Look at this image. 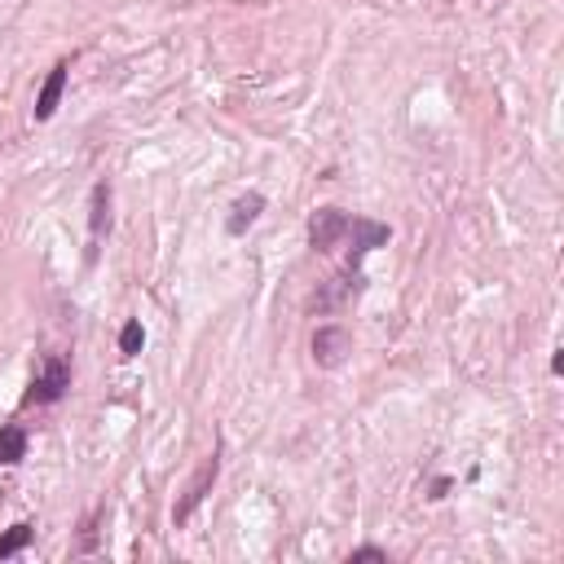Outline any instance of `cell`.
<instances>
[{
    "label": "cell",
    "mask_w": 564,
    "mask_h": 564,
    "mask_svg": "<svg viewBox=\"0 0 564 564\" xmlns=\"http://www.w3.org/2000/svg\"><path fill=\"white\" fill-rule=\"evenodd\" d=\"M261 212H265V194H243V199H235V207H230V216H225V235H235V239H243L252 225L261 220Z\"/></svg>",
    "instance_id": "9"
},
{
    "label": "cell",
    "mask_w": 564,
    "mask_h": 564,
    "mask_svg": "<svg viewBox=\"0 0 564 564\" xmlns=\"http://www.w3.org/2000/svg\"><path fill=\"white\" fill-rule=\"evenodd\" d=\"M23 459H27V428L5 423L0 428V468H14Z\"/></svg>",
    "instance_id": "10"
},
{
    "label": "cell",
    "mask_w": 564,
    "mask_h": 564,
    "mask_svg": "<svg viewBox=\"0 0 564 564\" xmlns=\"http://www.w3.org/2000/svg\"><path fill=\"white\" fill-rule=\"evenodd\" d=\"M349 353H353V335H349V326L326 322V326H317V331H313V362H317L322 371L345 367V358H349Z\"/></svg>",
    "instance_id": "3"
},
{
    "label": "cell",
    "mask_w": 564,
    "mask_h": 564,
    "mask_svg": "<svg viewBox=\"0 0 564 564\" xmlns=\"http://www.w3.org/2000/svg\"><path fill=\"white\" fill-rule=\"evenodd\" d=\"M142 345H146V331H142V322L133 317V322H124V331H120V358H137L142 353Z\"/></svg>",
    "instance_id": "12"
},
{
    "label": "cell",
    "mask_w": 564,
    "mask_h": 564,
    "mask_svg": "<svg viewBox=\"0 0 564 564\" xmlns=\"http://www.w3.org/2000/svg\"><path fill=\"white\" fill-rule=\"evenodd\" d=\"M67 75H71V62L62 58V62L49 71V80L40 84V93H36V120H40V124L53 120V110H58V101H62V93H67Z\"/></svg>",
    "instance_id": "8"
},
{
    "label": "cell",
    "mask_w": 564,
    "mask_h": 564,
    "mask_svg": "<svg viewBox=\"0 0 564 564\" xmlns=\"http://www.w3.org/2000/svg\"><path fill=\"white\" fill-rule=\"evenodd\" d=\"M106 235H110V181H97L88 194V265L97 261Z\"/></svg>",
    "instance_id": "7"
},
{
    "label": "cell",
    "mask_w": 564,
    "mask_h": 564,
    "mask_svg": "<svg viewBox=\"0 0 564 564\" xmlns=\"http://www.w3.org/2000/svg\"><path fill=\"white\" fill-rule=\"evenodd\" d=\"M349 212L345 207H335V203H326V207H317L313 216H309V248L313 252H335L345 243V235H349Z\"/></svg>",
    "instance_id": "1"
},
{
    "label": "cell",
    "mask_w": 564,
    "mask_h": 564,
    "mask_svg": "<svg viewBox=\"0 0 564 564\" xmlns=\"http://www.w3.org/2000/svg\"><path fill=\"white\" fill-rule=\"evenodd\" d=\"M32 538H36V529H32L27 520H19V525H10V533H0V560H10V555H19V551H27V547H32Z\"/></svg>",
    "instance_id": "11"
},
{
    "label": "cell",
    "mask_w": 564,
    "mask_h": 564,
    "mask_svg": "<svg viewBox=\"0 0 564 564\" xmlns=\"http://www.w3.org/2000/svg\"><path fill=\"white\" fill-rule=\"evenodd\" d=\"M362 287H367L362 269H349V265H345V274H335V278H326V283H322V291L309 300V309H317V313H331V309L349 304L353 296H362Z\"/></svg>",
    "instance_id": "6"
},
{
    "label": "cell",
    "mask_w": 564,
    "mask_h": 564,
    "mask_svg": "<svg viewBox=\"0 0 564 564\" xmlns=\"http://www.w3.org/2000/svg\"><path fill=\"white\" fill-rule=\"evenodd\" d=\"M216 477H220V449H212V455L199 464V472L190 477V485H185V494H181V503L172 507V520L177 525H185L190 516H194V507L207 499V490L216 485Z\"/></svg>",
    "instance_id": "4"
},
{
    "label": "cell",
    "mask_w": 564,
    "mask_h": 564,
    "mask_svg": "<svg viewBox=\"0 0 564 564\" xmlns=\"http://www.w3.org/2000/svg\"><path fill=\"white\" fill-rule=\"evenodd\" d=\"M358 560H388V551L384 547H358V551H349V564H358Z\"/></svg>",
    "instance_id": "13"
},
{
    "label": "cell",
    "mask_w": 564,
    "mask_h": 564,
    "mask_svg": "<svg viewBox=\"0 0 564 564\" xmlns=\"http://www.w3.org/2000/svg\"><path fill=\"white\" fill-rule=\"evenodd\" d=\"M67 388H71V362L67 358H45L32 388H27V406H53V401L67 397Z\"/></svg>",
    "instance_id": "2"
},
{
    "label": "cell",
    "mask_w": 564,
    "mask_h": 564,
    "mask_svg": "<svg viewBox=\"0 0 564 564\" xmlns=\"http://www.w3.org/2000/svg\"><path fill=\"white\" fill-rule=\"evenodd\" d=\"M345 239L353 243V248H349V269H362V261H367L375 248H384V243L393 239V230H388V225H380V220H371V216H353Z\"/></svg>",
    "instance_id": "5"
}]
</instances>
